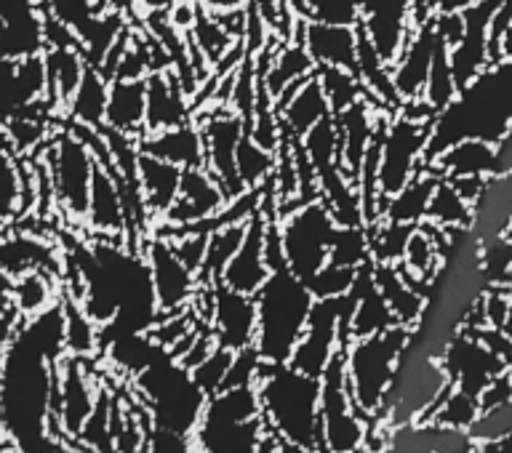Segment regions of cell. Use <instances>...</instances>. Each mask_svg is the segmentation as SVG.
<instances>
[{"instance_id": "16", "label": "cell", "mask_w": 512, "mask_h": 453, "mask_svg": "<svg viewBox=\"0 0 512 453\" xmlns=\"http://www.w3.org/2000/svg\"><path fill=\"white\" fill-rule=\"evenodd\" d=\"M208 326L214 331L216 344L227 350H246L256 342V299L216 283L211 288Z\"/></svg>"}, {"instance_id": "27", "label": "cell", "mask_w": 512, "mask_h": 453, "mask_svg": "<svg viewBox=\"0 0 512 453\" xmlns=\"http://www.w3.org/2000/svg\"><path fill=\"white\" fill-rule=\"evenodd\" d=\"M86 224L96 238H120L126 243V208H123V198H120L112 168L102 166V163H96Z\"/></svg>"}, {"instance_id": "41", "label": "cell", "mask_w": 512, "mask_h": 453, "mask_svg": "<svg viewBox=\"0 0 512 453\" xmlns=\"http://www.w3.org/2000/svg\"><path fill=\"white\" fill-rule=\"evenodd\" d=\"M427 222L438 224L443 230H472L475 222V208L451 187V182L440 179L432 192L430 208H427Z\"/></svg>"}, {"instance_id": "42", "label": "cell", "mask_w": 512, "mask_h": 453, "mask_svg": "<svg viewBox=\"0 0 512 453\" xmlns=\"http://www.w3.org/2000/svg\"><path fill=\"white\" fill-rule=\"evenodd\" d=\"M54 275L48 272H27L14 280L11 286V307L19 312V318H32L38 312L48 310L51 304L59 302L54 288Z\"/></svg>"}, {"instance_id": "34", "label": "cell", "mask_w": 512, "mask_h": 453, "mask_svg": "<svg viewBox=\"0 0 512 453\" xmlns=\"http://www.w3.org/2000/svg\"><path fill=\"white\" fill-rule=\"evenodd\" d=\"M184 168L160 160L155 155L139 150V184H142L144 203L150 208L152 219L166 216V211L174 206L176 195H179V184H182Z\"/></svg>"}, {"instance_id": "47", "label": "cell", "mask_w": 512, "mask_h": 453, "mask_svg": "<svg viewBox=\"0 0 512 453\" xmlns=\"http://www.w3.org/2000/svg\"><path fill=\"white\" fill-rule=\"evenodd\" d=\"M328 262L344 264V267H366L371 262V240H368V227L366 224H352V227H342L334 235L331 243V256Z\"/></svg>"}, {"instance_id": "11", "label": "cell", "mask_w": 512, "mask_h": 453, "mask_svg": "<svg viewBox=\"0 0 512 453\" xmlns=\"http://www.w3.org/2000/svg\"><path fill=\"white\" fill-rule=\"evenodd\" d=\"M195 123L203 134L206 168L219 179L227 200L243 195L248 187L240 182L238 166H235V152L246 134L243 118L230 107H203L195 112Z\"/></svg>"}, {"instance_id": "7", "label": "cell", "mask_w": 512, "mask_h": 453, "mask_svg": "<svg viewBox=\"0 0 512 453\" xmlns=\"http://www.w3.org/2000/svg\"><path fill=\"white\" fill-rule=\"evenodd\" d=\"M48 166L51 187H54L56 211H62L72 222L86 224L88 198L96 174V158L75 128L59 131L40 152Z\"/></svg>"}, {"instance_id": "24", "label": "cell", "mask_w": 512, "mask_h": 453, "mask_svg": "<svg viewBox=\"0 0 512 453\" xmlns=\"http://www.w3.org/2000/svg\"><path fill=\"white\" fill-rule=\"evenodd\" d=\"M275 107H278L283 136H291V139H302L312 126H318L320 120L334 115L328 107L318 75H310L302 83H296L294 88H288L286 94L275 102Z\"/></svg>"}, {"instance_id": "30", "label": "cell", "mask_w": 512, "mask_h": 453, "mask_svg": "<svg viewBox=\"0 0 512 453\" xmlns=\"http://www.w3.org/2000/svg\"><path fill=\"white\" fill-rule=\"evenodd\" d=\"M352 296V318H350V342L352 339H363V336L382 334L387 328L398 326L395 315L384 302L382 291L376 288L371 278V262L360 267L358 280L350 291Z\"/></svg>"}, {"instance_id": "23", "label": "cell", "mask_w": 512, "mask_h": 453, "mask_svg": "<svg viewBox=\"0 0 512 453\" xmlns=\"http://www.w3.org/2000/svg\"><path fill=\"white\" fill-rule=\"evenodd\" d=\"M64 259H59L46 235H30V232H8L0 235V272L11 280L22 278L27 272H48L59 275Z\"/></svg>"}, {"instance_id": "53", "label": "cell", "mask_w": 512, "mask_h": 453, "mask_svg": "<svg viewBox=\"0 0 512 453\" xmlns=\"http://www.w3.org/2000/svg\"><path fill=\"white\" fill-rule=\"evenodd\" d=\"M478 400H480V414H483V411H491V408H499V406H507V403H512L510 374L504 371V374H499L496 379H491V384H488L486 390L480 392Z\"/></svg>"}, {"instance_id": "22", "label": "cell", "mask_w": 512, "mask_h": 453, "mask_svg": "<svg viewBox=\"0 0 512 453\" xmlns=\"http://www.w3.org/2000/svg\"><path fill=\"white\" fill-rule=\"evenodd\" d=\"M195 120L192 96L184 91L174 70H158L147 75V131L182 126Z\"/></svg>"}, {"instance_id": "36", "label": "cell", "mask_w": 512, "mask_h": 453, "mask_svg": "<svg viewBox=\"0 0 512 453\" xmlns=\"http://www.w3.org/2000/svg\"><path fill=\"white\" fill-rule=\"evenodd\" d=\"M107 96H110V80L104 78L102 72L88 64L86 75L75 88V94L64 107V115L75 126L88 128H104V115H107Z\"/></svg>"}, {"instance_id": "20", "label": "cell", "mask_w": 512, "mask_h": 453, "mask_svg": "<svg viewBox=\"0 0 512 453\" xmlns=\"http://www.w3.org/2000/svg\"><path fill=\"white\" fill-rule=\"evenodd\" d=\"M264 238H267V214L264 208L256 216H251V222L246 227V238L240 243L227 267H224L219 283L240 294L256 296V291L267 283L272 275L270 264H267V254H264Z\"/></svg>"}, {"instance_id": "56", "label": "cell", "mask_w": 512, "mask_h": 453, "mask_svg": "<svg viewBox=\"0 0 512 453\" xmlns=\"http://www.w3.org/2000/svg\"><path fill=\"white\" fill-rule=\"evenodd\" d=\"M200 6L219 14V11H240L248 6V0H200Z\"/></svg>"}, {"instance_id": "8", "label": "cell", "mask_w": 512, "mask_h": 453, "mask_svg": "<svg viewBox=\"0 0 512 453\" xmlns=\"http://www.w3.org/2000/svg\"><path fill=\"white\" fill-rule=\"evenodd\" d=\"M336 230L339 224L323 198L280 216V243L288 270L302 280L315 275L331 256Z\"/></svg>"}, {"instance_id": "33", "label": "cell", "mask_w": 512, "mask_h": 453, "mask_svg": "<svg viewBox=\"0 0 512 453\" xmlns=\"http://www.w3.org/2000/svg\"><path fill=\"white\" fill-rule=\"evenodd\" d=\"M43 62H46L48 75V102L54 104L56 110H64L88 70L83 48L46 46L43 48Z\"/></svg>"}, {"instance_id": "29", "label": "cell", "mask_w": 512, "mask_h": 453, "mask_svg": "<svg viewBox=\"0 0 512 453\" xmlns=\"http://www.w3.org/2000/svg\"><path fill=\"white\" fill-rule=\"evenodd\" d=\"M139 150L147 155H155L160 160H168L179 168L206 166V150H203V134L195 120L182 123V126L163 128V131H147L139 139Z\"/></svg>"}, {"instance_id": "57", "label": "cell", "mask_w": 512, "mask_h": 453, "mask_svg": "<svg viewBox=\"0 0 512 453\" xmlns=\"http://www.w3.org/2000/svg\"><path fill=\"white\" fill-rule=\"evenodd\" d=\"M478 0H435V14H448V11H467Z\"/></svg>"}, {"instance_id": "39", "label": "cell", "mask_w": 512, "mask_h": 453, "mask_svg": "<svg viewBox=\"0 0 512 453\" xmlns=\"http://www.w3.org/2000/svg\"><path fill=\"white\" fill-rule=\"evenodd\" d=\"M251 222V219H248ZM246 224H222L216 230L208 232L206 243V259H203V267L198 272L200 286H216L219 278H222L224 267L230 262L235 251L240 248L243 238H246Z\"/></svg>"}, {"instance_id": "50", "label": "cell", "mask_w": 512, "mask_h": 453, "mask_svg": "<svg viewBox=\"0 0 512 453\" xmlns=\"http://www.w3.org/2000/svg\"><path fill=\"white\" fill-rule=\"evenodd\" d=\"M232 360H235V350H227V347H219L216 344L214 352L208 355L203 363L192 368V382L198 384L200 392L206 395V398H214L219 392L224 390V382H227V374H230Z\"/></svg>"}, {"instance_id": "45", "label": "cell", "mask_w": 512, "mask_h": 453, "mask_svg": "<svg viewBox=\"0 0 512 453\" xmlns=\"http://www.w3.org/2000/svg\"><path fill=\"white\" fill-rule=\"evenodd\" d=\"M315 75H318L323 94L328 99V107H331L334 115L347 110L350 104H355L363 96H368L363 80L358 78V72L344 70V67H320V70H315Z\"/></svg>"}, {"instance_id": "60", "label": "cell", "mask_w": 512, "mask_h": 453, "mask_svg": "<svg viewBox=\"0 0 512 453\" xmlns=\"http://www.w3.org/2000/svg\"><path fill=\"white\" fill-rule=\"evenodd\" d=\"M507 374H510V379H512V363H510V366H507Z\"/></svg>"}, {"instance_id": "14", "label": "cell", "mask_w": 512, "mask_h": 453, "mask_svg": "<svg viewBox=\"0 0 512 453\" xmlns=\"http://www.w3.org/2000/svg\"><path fill=\"white\" fill-rule=\"evenodd\" d=\"M438 360L448 379H454L459 390L470 392L475 398L486 390L491 379L507 371V363L467 331H459Z\"/></svg>"}, {"instance_id": "62", "label": "cell", "mask_w": 512, "mask_h": 453, "mask_svg": "<svg viewBox=\"0 0 512 453\" xmlns=\"http://www.w3.org/2000/svg\"><path fill=\"white\" fill-rule=\"evenodd\" d=\"M96 3H99V0H96Z\"/></svg>"}, {"instance_id": "26", "label": "cell", "mask_w": 512, "mask_h": 453, "mask_svg": "<svg viewBox=\"0 0 512 453\" xmlns=\"http://www.w3.org/2000/svg\"><path fill=\"white\" fill-rule=\"evenodd\" d=\"M91 358H72L64 355L59 363V379H62V422L64 432L72 440H78L83 424L91 416L99 398V390L91 382L86 363Z\"/></svg>"}, {"instance_id": "6", "label": "cell", "mask_w": 512, "mask_h": 453, "mask_svg": "<svg viewBox=\"0 0 512 453\" xmlns=\"http://www.w3.org/2000/svg\"><path fill=\"white\" fill-rule=\"evenodd\" d=\"M136 392L155 427L192 435L200 416L206 411L208 398L192 382V374L182 363H176L166 350L158 352L147 368L136 374Z\"/></svg>"}, {"instance_id": "3", "label": "cell", "mask_w": 512, "mask_h": 453, "mask_svg": "<svg viewBox=\"0 0 512 453\" xmlns=\"http://www.w3.org/2000/svg\"><path fill=\"white\" fill-rule=\"evenodd\" d=\"M256 342L267 363H288L296 342L302 339L315 296L302 278L280 267L256 291Z\"/></svg>"}, {"instance_id": "17", "label": "cell", "mask_w": 512, "mask_h": 453, "mask_svg": "<svg viewBox=\"0 0 512 453\" xmlns=\"http://www.w3.org/2000/svg\"><path fill=\"white\" fill-rule=\"evenodd\" d=\"M48 75L43 54L3 59L0 56V123L32 110L48 99Z\"/></svg>"}, {"instance_id": "58", "label": "cell", "mask_w": 512, "mask_h": 453, "mask_svg": "<svg viewBox=\"0 0 512 453\" xmlns=\"http://www.w3.org/2000/svg\"><path fill=\"white\" fill-rule=\"evenodd\" d=\"M256 453H280V438H278V435L267 432V435L262 438V443H259V448H256Z\"/></svg>"}, {"instance_id": "59", "label": "cell", "mask_w": 512, "mask_h": 453, "mask_svg": "<svg viewBox=\"0 0 512 453\" xmlns=\"http://www.w3.org/2000/svg\"><path fill=\"white\" fill-rule=\"evenodd\" d=\"M280 453H318L307 446H299V443H291V440H280Z\"/></svg>"}, {"instance_id": "48", "label": "cell", "mask_w": 512, "mask_h": 453, "mask_svg": "<svg viewBox=\"0 0 512 453\" xmlns=\"http://www.w3.org/2000/svg\"><path fill=\"white\" fill-rule=\"evenodd\" d=\"M456 94H459V83H456L454 67H451V59H448V48L438 40V51H435V59H432L427 86H424V99L440 112Z\"/></svg>"}, {"instance_id": "51", "label": "cell", "mask_w": 512, "mask_h": 453, "mask_svg": "<svg viewBox=\"0 0 512 453\" xmlns=\"http://www.w3.org/2000/svg\"><path fill=\"white\" fill-rule=\"evenodd\" d=\"M480 416V400L470 392H464L456 387L451 395L446 398V403L438 408V414L432 419L430 424H443V427H454V430H467L475 422H478Z\"/></svg>"}, {"instance_id": "2", "label": "cell", "mask_w": 512, "mask_h": 453, "mask_svg": "<svg viewBox=\"0 0 512 453\" xmlns=\"http://www.w3.org/2000/svg\"><path fill=\"white\" fill-rule=\"evenodd\" d=\"M256 392L272 435L323 453L320 379L302 374L288 363L264 360L256 376Z\"/></svg>"}, {"instance_id": "54", "label": "cell", "mask_w": 512, "mask_h": 453, "mask_svg": "<svg viewBox=\"0 0 512 453\" xmlns=\"http://www.w3.org/2000/svg\"><path fill=\"white\" fill-rule=\"evenodd\" d=\"M488 179H491V176H454V179H446V182H451V187L475 208L478 206V200L483 198V192H486Z\"/></svg>"}, {"instance_id": "10", "label": "cell", "mask_w": 512, "mask_h": 453, "mask_svg": "<svg viewBox=\"0 0 512 453\" xmlns=\"http://www.w3.org/2000/svg\"><path fill=\"white\" fill-rule=\"evenodd\" d=\"M320 422H323V453H358L366 438V422L355 414L344 350L334 355L320 376Z\"/></svg>"}, {"instance_id": "28", "label": "cell", "mask_w": 512, "mask_h": 453, "mask_svg": "<svg viewBox=\"0 0 512 453\" xmlns=\"http://www.w3.org/2000/svg\"><path fill=\"white\" fill-rule=\"evenodd\" d=\"M104 128L134 136V139L144 134V128H147V78L110 80Z\"/></svg>"}, {"instance_id": "15", "label": "cell", "mask_w": 512, "mask_h": 453, "mask_svg": "<svg viewBox=\"0 0 512 453\" xmlns=\"http://www.w3.org/2000/svg\"><path fill=\"white\" fill-rule=\"evenodd\" d=\"M358 24L366 30L376 51L392 64L414 35V3L411 0H358Z\"/></svg>"}, {"instance_id": "13", "label": "cell", "mask_w": 512, "mask_h": 453, "mask_svg": "<svg viewBox=\"0 0 512 453\" xmlns=\"http://www.w3.org/2000/svg\"><path fill=\"white\" fill-rule=\"evenodd\" d=\"M224 206H227V195H224L219 179L206 166L184 168L174 206L168 208L166 216H160L158 224L168 230H184V227L206 222L219 214Z\"/></svg>"}, {"instance_id": "4", "label": "cell", "mask_w": 512, "mask_h": 453, "mask_svg": "<svg viewBox=\"0 0 512 453\" xmlns=\"http://www.w3.org/2000/svg\"><path fill=\"white\" fill-rule=\"evenodd\" d=\"M411 342V328L392 326L382 334L352 339L344 347V368H347V387H350L355 414L366 422H376L387 390H390L400 358Z\"/></svg>"}, {"instance_id": "37", "label": "cell", "mask_w": 512, "mask_h": 453, "mask_svg": "<svg viewBox=\"0 0 512 453\" xmlns=\"http://www.w3.org/2000/svg\"><path fill=\"white\" fill-rule=\"evenodd\" d=\"M62 312H64V350L72 358H94L99 352V334L102 328L86 307L70 294H62Z\"/></svg>"}, {"instance_id": "32", "label": "cell", "mask_w": 512, "mask_h": 453, "mask_svg": "<svg viewBox=\"0 0 512 453\" xmlns=\"http://www.w3.org/2000/svg\"><path fill=\"white\" fill-rule=\"evenodd\" d=\"M427 166L440 179H454V176H496L499 174V144L486 139H462L451 144L446 152Z\"/></svg>"}, {"instance_id": "5", "label": "cell", "mask_w": 512, "mask_h": 453, "mask_svg": "<svg viewBox=\"0 0 512 453\" xmlns=\"http://www.w3.org/2000/svg\"><path fill=\"white\" fill-rule=\"evenodd\" d=\"M267 432L270 427L262 414L259 392L251 384L208 398L192 440L203 453H256Z\"/></svg>"}, {"instance_id": "9", "label": "cell", "mask_w": 512, "mask_h": 453, "mask_svg": "<svg viewBox=\"0 0 512 453\" xmlns=\"http://www.w3.org/2000/svg\"><path fill=\"white\" fill-rule=\"evenodd\" d=\"M432 136L430 120H414L392 112L379 128V190L382 200L406 187L427 166V144Z\"/></svg>"}, {"instance_id": "31", "label": "cell", "mask_w": 512, "mask_h": 453, "mask_svg": "<svg viewBox=\"0 0 512 453\" xmlns=\"http://www.w3.org/2000/svg\"><path fill=\"white\" fill-rule=\"evenodd\" d=\"M315 70L318 67L312 62V56L307 54L302 40L288 38L280 40L275 51L267 56V67H264V72H259V78H262V86L267 88V94L278 102L288 88H294L296 83L315 75Z\"/></svg>"}, {"instance_id": "55", "label": "cell", "mask_w": 512, "mask_h": 453, "mask_svg": "<svg viewBox=\"0 0 512 453\" xmlns=\"http://www.w3.org/2000/svg\"><path fill=\"white\" fill-rule=\"evenodd\" d=\"M475 453H512V432L494 440H478Z\"/></svg>"}, {"instance_id": "40", "label": "cell", "mask_w": 512, "mask_h": 453, "mask_svg": "<svg viewBox=\"0 0 512 453\" xmlns=\"http://www.w3.org/2000/svg\"><path fill=\"white\" fill-rule=\"evenodd\" d=\"M184 38H187V43H190V46L203 56V62H206L208 67H214V64L219 62V59H222V56L227 54L235 43H238V38L224 30V24L219 22L208 8L200 6V0H198V14H195V22H192L190 30L184 32Z\"/></svg>"}, {"instance_id": "43", "label": "cell", "mask_w": 512, "mask_h": 453, "mask_svg": "<svg viewBox=\"0 0 512 453\" xmlns=\"http://www.w3.org/2000/svg\"><path fill=\"white\" fill-rule=\"evenodd\" d=\"M419 224L390 222V219H376L368 224V240H371V262L398 264L406 254V246Z\"/></svg>"}, {"instance_id": "12", "label": "cell", "mask_w": 512, "mask_h": 453, "mask_svg": "<svg viewBox=\"0 0 512 453\" xmlns=\"http://www.w3.org/2000/svg\"><path fill=\"white\" fill-rule=\"evenodd\" d=\"M142 254L150 267L152 291H155L160 315L187 310L200 291L198 272L182 262V256L176 254L171 240L158 238V235H150L144 240Z\"/></svg>"}, {"instance_id": "38", "label": "cell", "mask_w": 512, "mask_h": 453, "mask_svg": "<svg viewBox=\"0 0 512 453\" xmlns=\"http://www.w3.org/2000/svg\"><path fill=\"white\" fill-rule=\"evenodd\" d=\"M302 147L307 152V158L312 160V166H315L318 182L323 176L334 174V171H344L342 136H339V126H336L334 115H328V118L320 120L318 126H312L302 136Z\"/></svg>"}, {"instance_id": "19", "label": "cell", "mask_w": 512, "mask_h": 453, "mask_svg": "<svg viewBox=\"0 0 512 453\" xmlns=\"http://www.w3.org/2000/svg\"><path fill=\"white\" fill-rule=\"evenodd\" d=\"M294 38H299L315 67H344L358 72V30L355 24L304 22L296 19Z\"/></svg>"}, {"instance_id": "44", "label": "cell", "mask_w": 512, "mask_h": 453, "mask_svg": "<svg viewBox=\"0 0 512 453\" xmlns=\"http://www.w3.org/2000/svg\"><path fill=\"white\" fill-rule=\"evenodd\" d=\"M235 166H238L240 182L246 184L248 190H251V187H262V184L272 176L275 166H278V152L262 147V144L256 142L254 136L246 131L238 144V152H235Z\"/></svg>"}, {"instance_id": "21", "label": "cell", "mask_w": 512, "mask_h": 453, "mask_svg": "<svg viewBox=\"0 0 512 453\" xmlns=\"http://www.w3.org/2000/svg\"><path fill=\"white\" fill-rule=\"evenodd\" d=\"M435 51H438V35L432 30V22L419 24L411 40L406 43V48L392 62V83H395V91L400 96V104L406 102V99L424 96V86H427V75H430Z\"/></svg>"}, {"instance_id": "18", "label": "cell", "mask_w": 512, "mask_h": 453, "mask_svg": "<svg viewBox=\"0 0 512 453\" xmlns=\"http://www.w3.org/2000/svg\"><path fill=\"white\" fill-rule=\"evenodd\" d=\"M43 0H0V56L22 59L43 54Z\"/></svg>"}, {"instance_id": "46", "label": "cell", "mask_w": 512, "mask_h": 453, "mask_svg": "<svg viewBox=\"0 0 512 453\" xmlns=\"http://www.w3.org/2000/svg\"><path fill=\"white\" fill-rule=\"evenodd\" d=\"M288 11L304 22L328 24H358V0H286Z\"/></svg>"}, {"instance_id": "52", "label": "cell", "mask_w": 512, "mask_h": 453, "mask_svg": "<svg viewBox=\"0 0 512 453\" xmlns=\"http://www.w3.org/2000/svg\"><path fill=\"white\" fill-rule=\"evenodd\" d=\"M432 30L438 35V40L446 48H454L462 43L464 32H467V22H464V11H448V14H435L430 19Z\"/></svg>"}, {"instance_id": "61", "label": "cell", "mask_w": 512, "mask_h": 453, "mask_svg": "<svg viewBox=\"0 0 512 453\" xmlns=\"http://www.w3.org/2000/svg\"><path fill=\"white\" fill-rule=\"evenodd\" d=\"M195 453H203V451H198V448H195Z\"/></svg>"}, {"instance_id": "1", "label": "cell", "mask_w": 512, "mask_h": 453, "mask_svg": "<svg viewBox=\"0 0 512 453\" xmlns=\"http://www.w3.org/2000/svg\"><path fill=\"white\" fill-rule=\"evenodd\" d=\"M512 131V56L488 64L478 78L459 88V94L432 120V136L424 160L462 139H486L499 144Z\"/></svg>"}, {"instance_id": "35", "label": "cell", "mask_w": 512, "mask_h": 453, "mask_svg": "<svg viewBox=\"0 0 512 453\" xmlns=\"http://www.w3.org/2000/svg\"><path fill=\"white\" fill-rule=\"evenodd\" d=\"M440 176L432 171L430 166H424L419 174L406 182V187H400L398 192L387 195L382 203V216L379 219H390V222H406L419 224L427 216L430 208L432 192L438 187Z\"/></svg>"}, {"instance_id": "49", "label": "cell", "mask_w": 512, "mask_h": 453, "mask_svg": "<svg viewBox=\"0 0 512 453\" xmlns=\"http://www.w3.org/2000/svg\"><path fill=\"white\" fill-rule=\"evenodd\" d=\"M358 272L360 270H355V267L326 262L315 275L304 280V283H307V288H310V294L315 299H336V296L350 294L355 280H358Z\"/></svg>"}, {"instance_id": "25", "label": "cell", "mask_w": 512, "mask_h": 453, "mask_svg": "<svg viewBox=\"0 0 512 453\" xmlns=\"http://www.w3.org/2000/svg\"><path fill=\"white\" fill-rule=\"evenodd\" d=\"M371 278L395 315V323L414 331L427 312V294L400 270L398 264L371 262Z\"/></svg>"}]
</instances>
